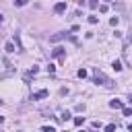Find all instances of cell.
<instances>
[{
  "instance_id": "cell-18",
  "label": "cell",
  "mask_w": 132,
  "mask_h": 132,
  "mask_svg": "<svg viewBox=\"0 0 132 132\" xmlns=\"http://www.w3.org/2000/svg\"><path fill=\"white\" fill-rule=\"evenodd\" d=\"M2 122H4V118H2V116H0V124H2Z\"/></svg>"
},
{
  "instance_id": "cell-1",
  "label": "cell",
  "mask_w": 132,
  "mask_h": 132,
  "mask_svg": "<svg viewBox=\"0 0 132 132\" xmlns=\"http://www.w3.org/2000/svg\"><path fill=\"white\" fill-rule=\"evenodd\" d=\"M93 82H95V85H103L105 89H113V82H111V80H109V78H107L99 68H95V70H93Z\"/></svg>"
},
{
  "instance_id": "cell-4",
  "label": "cell",
  "mask_w": 132,
  "mask_h": 132,
  "mask_svg": "<svg viewBox=\"0 0 132 132\" xmlns=\"http://www.w3.org/2000/svg\"><path fill=\"white\" fill-rule=\"evenodd\" d=\"M54 10H56V12H58V14H62V12H64V10H66V2H58V4H56V6H54Z\"/></svg>"
},
{
  "instance_id": "cell-11",
  "label": "cell",
  "mask_w": 132,
  "mask_h": 132,
  "mask_svg": "<svg viewBox=\"0 0 132 132\" xmlns=\"http://www.w3.org/2000/svg\"><path fill=\"white\" fill-rule=\"evenodd\" d=\"M76 74H78V78H87V70H85V68H80Z\"/></svg>"
},
{
  "instance_id": "cell-12",
  "label": "cell",
  "mask_w": 132,
  "mask_h": 132,
  "mask_svg": "<svg viewBox=\"0 0 132 132\" xmlns=\"http://www.w3.org/2000/svg\"><path fill=\"white\" fill-rule=\"evenodd\" d=\"M27 0H14V6H25Z\"/></svg>"
},
{
  "instance_id": "cell-5",
  "label": "cell",
  "mask_w": 132,
  "mask_h": 132,
  "mask_svg": "<svg viewBox=\"0 0 132 132\" xmlns=\"http://www.w3.org/2000/svg\"><path fill=\"white\" fill-rule=\"evenodd\" d=\"M109 107H113V109H124L122 101H118V99H111V101H109Z\"/></svg>"
},
{
  "instance_id": "cell-17",
  "label": "cell",
  "mask_w": 132,
  "mask_h": 132,
  "mask_svg": "<svg viewBox=\"0 0 132 132\" xmlns=\"http://www.w3.org/2000/svg\"><path fill=\"white\" fill-rule=\"evenodd\" d=\"M128 130H130V132H132V124H130V126H128Z\"/></svg>"
},
{
  "instance_id": "cell-15",
  "label": "cell",
  "mask_w": 132,
  "mask_h": 132,
  "mask_svg": "<svg viewBox=\"0 0 132 132\" xmlns=\"http://www.w3.org/2000/svg\"><path fill=\"white\" fill-rule=\"evenodd\" d=\"M124 116H132V107H124Z\"/></svg>"
},
{
  "instance_id": "cell-16",
  "label": "cell",
  "mask_w": 132,
  "mask_h": 132,
  "mask_svg": "<svg viewBox=\"0 0 132 132\" xmlns=\"http://www.w3.org/2000/svg\"><path fill=\"white\" fill-rule=\"evenodd\" d=\"M2 21H4V14H2V12H0V23H2Z\"/></svg>"
},
{
  "instance_id": "cell-7",
  "label": "cell",
  "mask_w": 132,
  "mask_h": 132,
  "mask_svg": "<svg viewBox=\"0 0 132 132\" xmlns=\"http://www.w3.org/2000/svg\"><path fill=\"white\" fill-rule=\"evenodd\" d=\"M4 50H6L8 54H12V52H16V50H14V43H12V41H8V43L4 45Z\"/></svg>"
},
{
  "instance_id": "cell-14",
  "label": "cell",
  "mask_w": 132,
  "mask_h": 132,
  "mask_svg": "<svg viewBox=\"0 0 132 132\" xmlns=\"http://www.w3.org/2000/svg\"><path fill=\"white\" fill-rule=\"evenodd\" d=\"M105 130H107V132H111V130H116V124H107V126H105Z\"/></svg>"
},
{
  "instance_id": "cell-2",
  "label": "cell",
  "mask_w": 132,
  "mask_h": 132,
  "mask_svg": "<svg viewBox=\"0 0 132 132\" xmlns=\"http://www.w3.org/2000/svg\"><path fill=\"white\" fill-rule=\"evenodd\" d=\"M47 95H50V91H45V89H41V91H35V93L31 95V99H33V101H39V99H45Z\"/></svg>"
},
{
  "instance_id": "cell-9",
  "label": "cell",
  "mask_w": 132,
  "mask_h": 132,
  "mask_svg": "<svg viewBox=\"0 0 132 132\" xmlns=\"http://www.w3.org/2000/svg\"><path fill=\"white\" fill-rule=\"evenodd\" d=\"M111 66H113V70H116V72H120V70H122V64H120L118 60H113V64H111Z\"/></svg>"
},
{
  "instance_id": "cell-10",
  "label": "cell",
  "mask_w": 132,
  "mask_h": 132,
  "mask_svg": "<svg viewBox=\"0 0 132 132\" xmlns=\"http://www.w3.org/2000/svg\"><path fill=\"white\" fill-rule=\"evenodd\" d=\"M89 23H91V25H97V23H99V19H97L95 14H91V16H89Z\"/></svg>"
},
{
  "instance_id": "cell-8",
  "label": "cell",
  "mask_w": 132,
  "mask_h": 132,
  "mask_svg": "<svg viewBox=\"0 0 132 132\" xmlns=\"http://www.w3.org/2000/svg\"><path fill=\"white\" fill-rule=\"evenodd\" d=\"M82 124H85V118L82 116H76L74 118V126H82Z\"/></svg>"
},
{
  "instance_id": "cell-3",
  "label": "cell",
  "mask_w": 132,
  "mask_h": 132,
  "mask_svg": "<svg viewBox=\"0 0 132 132\" xmlns=\"http://www.w3.org/2000/svg\"><path fill=\"white\" fill-rule=\"evenodd\" d=\"M66 37H70V33H56V35H52V37H50V41H52V43H56V41L66 39Z\"/></svg>"
},
{
  "instance_id": "cell-6",
  "label": "cell",
  "mask_w": 132,
  "mask_h": 132,
  "mask_svg": "<svg viewBox=\"0 0 132 132\" xmlns=\"http://www.w3.org/2000/svg\"><path fill=\"white\" fill-rule=\"evenodd\" d=\"M52 56H54V58H64V47H56V50L52 52Z\"/></svg>"
},
{
  "instance_id": "cell-13",
  "label": "cell",
  "mask_w": 132,
  "mask_h": 132,
  "mask_svg": "<svg viewBox=\"0 0 132 132\" xmlns=\"http://www.w3.org/2000/svg\"><path fill=\"white\" fill-rule=\"evenodd\" d=\"M109 25H113V27H116V25H118V16H111V19H109Z\"/></svg>"
}]
</instances>
